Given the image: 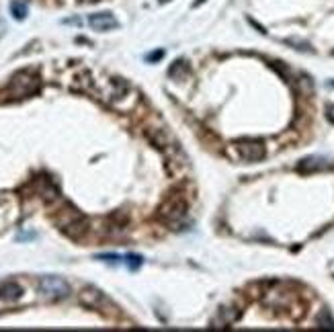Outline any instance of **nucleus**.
Returning <instances> with one entry per match:
<instances>
[{"label":"nucleus","mask_w":334,"mask_h":332,"mask_svg":"<svg viewBox=\"0 0 334 332\" xmlns=\"http://www.w3.org/2000/svg\"><path fill=\"white\" fill-rule=\"evenodd\" d=\"M55 224H58V228L62 230L66 236L74 238V240H78L86 234V230H88V224H86V219L84 216L80 214L78 209H74L72 205H64V209H60L58 214H55Z\"/></svg>","instance_id":"nucleus-1"},{"label":"nucleus","mask_w":334,"mask_h":332,"mask_svg":"<svg viewBox=\"0 0 334 332\" xmlns=\"http://www.w3.org/2000/svg\"><path fill=\"white\" fill-rule=\"evenodd\" d=\"M39 88V78L31 72H18L11 78L6 86V92L11 95L13 99H23V97H29L33 92H37Z\"/></svg>","instance_id":"nucleus-2"},{"label":"nucleus","mask_w":334,"mask_h":332,"mask_svg":"<svg viewBox=\"0 0 334 332\" xmlns=\"http://www.w3.org/2000/svg\"><path fill=\"white\" fill-rule=\"evenodd\" d=\"M187 211H189V205H187V199L181 197V195H172L168 201H164V205L160 207L158 211V217L168 226H176L187 217Z\"/></svg>","instance_id":"nucleus-3"},{"label":"nucleus","mask_w":334,"mask_h":332,"mask_svg":"<svg viewBox=\"0 0 334 332\" xmlns=\"http://www.w3.org/2000/svg\"><path fill=\"white\" fill-rule=\"evenodd\" d=\"M37 291L45 299H64L70 295V285L66 279H62L58 275H45L37 283Z\"/></svg>","instance_id":"nucleus-4"},{"label":"nucleus","mask_w":334,"mask_h":332,"mask_svg":"<svg viewBox=\"0 0 334 332\" xmlns=\"http://www.w3.org/2000/svg\"><path fill=\"white\" fill-rule=\"evenodd\" d=\"M236 150L240 154V158L246 160V162H258L265 158V144L261 140H240L236 144Z\"/></svg>","instance_id":"nucleus-5"},{"label":"nucleus","mask_w":334,"mask_h":332,"mask_svg":"<svg viewBox=\"0 0 334 332\" xmlns=\"http://www.w3.org/2000/svg\"><path fill=\"white\" fill-rule=\"evenodd\" d=\"M78 299H80L82 306H86L90 310H100V308H105L109 303L105 295L100 293L99 289H95V287H84L78 293Z\"/></svg>","instance_id":"nucleus-6"},{"label":"nucleus","mask_w":334,"mask_h":332,"mask_svg":"<svg viewBox=\"0 0 334 332\" xmlns=\"http://www.w3.org/2000/svg\"><path fill=\"white\" fill-rule=\"evenodd\" d=\"M88 25L95 31H111V29H117V27H119L117 18L111 13H95V15H90L88 17Z\"/></svg>","instance_id":"nucleus-7"},{"label":"nucleus","mask_w":334,"mask_h":332,"mask_svg":"<svg viewBox=\"0 0 334 332\" xmlns=\"http://www.w3.org/2000/svg\"><path fill=\"white\" fill-rule=\"evenodd\" d=\"M330 168V162L326 158H320V156H310V158H303L298 164L300 172H316V170H326Z\"/></svg>","instance_id":"nucleus-8"},{"label":"nucleus","mask_w":334,"mask_h":332,"mask_svg":"<svg viewBox=\"0 0 334 332\" xmlns=\"http://www.w3.org/2000/svg\"><path fill=\"white\" fill-rule=\"evenodd\" d=\"M23 298V287L15 281H6L0 285V299L2 301H17Z\"/></svg>","instance_id":"nucleus-9"},{"label":"nucleus","mask_w":334,"mask_h":332,"mask_svg":"<svg viewBox=\"0 0 334 332\" xmlns=\"http://www.w3.org/2000/svg\"><path fill=\"white\" fill-rule=\"evenodd\" d=\"M240 316V310L236 308H221L219 314L216 316V320H213V326H228L232 324V322H236Z\"/></svg>","instance_id":"nucleus-10"},{"label":"nucleus","mask_w":334,"mask_h":332,"mask_svg":"<svg viewBox=\"0 0 334 332\" xmlns=\"http://www.w3.org/2000/svg\"><path fill=\"white\" fill-rule=\"evenodd\" d=\"M27 13H29L27 2H23V0H13L11 2V15L17 18V21H23V18L27 17Z\"/></svg>","instance_id":"nucleus-11"},{"label":"nucleus","mask_w":334,"mask_h":332,"mask_svg":"<svg viewBox=\"0 0 334 332\" xmlns=\"http://www.w3.org/2000/svg\"><path fill=\"white\" fill-rule=\"evenodd\" d=\"M189 74V66H187V62L184 60H179L174 64V66L170 68V76H174V78H179V80H183L184 76Z\"/></svg>","instance_id":"nucleus-12"},{"label":"nucleus","mask_w":334,"mask_h":332,"mask_svg":"<svg viewBox=\"0 0 334 332\" xmlns=\"http://www.w3.org/2000/svg\"><path fill=\"white\" fill-rule=\"evenodd\" d=\"M125 263H127V266H129V269H132V271H135L137 266L142 265V258H140V256H135V254H127V256H125Z\"/></svg>","instance_id":"nucleus-13"},{"label":"nucleus","mask_w":334,"mask_h":332,"mask_svg":"<svg viewBox=\"0 0 334 332\" xmlns=\"http://www.w3.org/2000/svg\"><path fill=\"white\" fill-rule=\"evenodd\" d=\"M318 324L324 326V328H334V320L328 316V312H322L320 318H318Z\"/></svg>","instance_id":"nucleus-14"},{"label":"nucleus","mask_w":334,"mask_h":332,"mask_svg":"<svg viewBox=\"0 0 334 332\" xmlns=\"http://www.w3.org/2000/svg\"><path fill=\"white\" fill-rule=\"evenodd\" d=\"M162 55H164V51L162 50H156V51H152V53H148V62H156V60H160L162 58Z\"/></svg>","instance_id":"nucleus-15"},{"label":"nucleus","mask_w":334,"mask_h":332,"mask_svg":"<svg viewBox=\"0 0 334 332\" xmlns=\"http://www.w3.org/2000/svg\"><path fill=\"white\" fill-rule=\"evenodd\" d=\"M326 111H328V119L334 123V105H328V107H326Z\"/></svg>","instance_id":"nucleus-16"},{"label":"nucleus","mask_w":334,"mask_h":332,"mask_svg":"<svg viewBox=\"0 0 334 332\" xmlns=\"http://www.w3.org/2000/svg\"><path fill=\"white\" fill-rule=\"evenodd\" d=\"M205 2V0H195V6H199V4H203Z\"/></svg>","instance_id":"nucleus-17"},{"label":"nucleus","mask_w":334,"mask_h":332,"mask_svg":"<svg viewBox=\"0 0 334 332\" xmlns=\"http://www.w3.org/2000/svg\"><path fill=\"white\" fill-rule=\"evenodd\" d=\"M82 2H90V0H82Z\"/></svg>","instance_id":"nucleus-18"},{"label":"nucleus","mask_w":334,"mask_h":332,"mask_svg":"<svg viewBox=\"0 0 334 332\" xmlns=\"http://www.w3.org/2000/svg\"><path fill=\"white\" fill-rule=\"evenodd\" d=\"M160 2H168V0H160Z\"/></svg>","instance_id":"nucleus-19"}]
</instances>
